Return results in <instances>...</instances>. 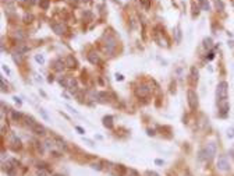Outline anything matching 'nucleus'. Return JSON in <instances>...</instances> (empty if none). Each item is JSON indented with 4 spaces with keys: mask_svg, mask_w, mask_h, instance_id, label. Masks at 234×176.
I'll return each instance as SVG.
<instances>
[{
    "mask_svg": "<svg viewBox=\"0 0 234 176\" xmlns=\"http://www.w3.org/2000/svg\"><path fill=\"white\" fill-rule=\"evenodd\" d=\"M0 83H1V91H6V90H7V87H6V83H4V80H3V77L0 78Z\"/></svg>",
    "mask_w": 234,
    "mask_h": 176,
    "instance_id": "obj_31",
    "label": "nucleus"
},
{
    "mask_svg": "<svg viewBox=\"0 0 234 176\" xmlns=\"http://www.w3.org/2000/svg\"><path fill=\"white\" fill-rule=\"evenodd\" d=\"M3 70H4V71L7 73V74H10V70L7 69V66H4V64H3Z\"/></svg>",
    "mask_w": 234,
    "mask_h": 176,
    "instance_id": "obj_39",
    "label": "nucleus"
},
{
    "mask_svg": "<svg viewBox=\"0 0 234 176\" xmlns=\"http://www.w3.org/2000/svg\"><path fill=\"white\" fill-rule=\"evenodd\" d=\"M112 173H113V176H124L127 173V169H126L124 165H114Z\"/></svg>",
    "mask_w": 234,
    "mask_h": 176,
    "instance_id": "obj_7",
    "label": "nucleus"
},
{
    "mask_svg": "<svg viewBox=\"0 0 234 176\" xmlns=\"http://www.w3.org/2000/svg\"><path fill=\"white\" fill-rule=\"evenodd\" d=\"M49 4H50V0H41V1H39V6H41V9H43V10H48Z\"/></svg>",
    "mask_w": 234,
    "mask_h": 176,
    "instance_id": "obj_19",
    "label": "nucleus"
},
{
    "mask_svg": "<svg viewBox=\"0 0 234 176\" xmlns=\"http://www.w3.org/2000/svg\"><path fill=\"white\" fill-rule=\"evenodd\" d=\"M233 158H234V154H233Z\"/></svg>",
    "mask_w": 234,
    "mask_h": 176,
    "instance_id": "obj_46",
    "label": "nucleus"
},
{
    "mask_svg": "<svg viewBox=\"0 0 234 176\" xmlns=\"http://www.w3.org/2000/svg\"><path fill=\"white\" fill-rule=\"evenodd\" d=\"M11 164H13L11 161H10V162H7V164H4L3 169H4V172L9 176H16V168H17V166H13Z\"/></svg>",
    "mask_w": 234,
    "mask_h": 176,
    "instance_id": "obj_11",
    "label": "nucleus"
},
{
    "mask_svg": "<svg viewBox=\"0 0 234 176\" xmlns=\"http://www.w3.org/2000/svg\"><path fill=\"white\" fill-rule=\"evenodd\" d=\"M218 169L219 171H223V172L230 171V164H229V161H227V158H226V155H219Z\"/></svg>",
    "mask_w": 234,
    "mask_h": 176,
    "instance_id": "obj_4",
    "label": "nucleus"
},
{
    "mask_svg": "<svg viewBox=\"0 0 234 176\" xmlns=\"http://www.w3.org/2000/svg\"><path fill=\"white\" fill-rule=\"evenodd\" d=\"M187 98H188V105H190V108H191L192 111L194 109H197L198 108V95L197 92L194 90H190L188 92H187Z\"/></svg>",
    "mask_w": 234,
    "mask_h": 176,
    "instance_id": "obj_3",
    "label": "nucleus"
},
{
    "mask_svg": "<svg viewBox=\"0 0 234 176\" xmlns=\"http://www.w3.org/2000/svg\"><path fill=\"white\" fill-rule=\"evenodd\" d=\"M41 115H42V116H43V119H45V120H49V116H48V113L45 112V111H43V109H41Z\"/></svg>",
    "mask_w": 234,
    "mask_h": 176,
    "instance_id": "obj_32",
    "label": "nucleus"
},
{
    "mask_svg": "<svg viewBox=\"0 0 234 176\" xmlns=\"http://www.w3.org/2000/svg\"><path fill=\"white\" fill-rule=\"evenodd\" d=\"M64 66H66V63H63L61 60H56L54 62V70H57V71H61L64 69Z\"/></svg>",
    "mask_w": 234,
    "mask_h": 176,
    "instance_id": "obj_16",
    "label": "nucleus"
},
{
    "mask_svg": "<svg viewBox=\"0 0 234 176\" xmlns=\"http://www.w3.org/2000/svg\"><path fill=\"white\" fill-rule=\"evenodd\" d=\"M91 166H92V169H96V171H102V169H103V168H102L101 162H93Z\"/></svg>",
    "mask_w": 234,
    "mask_h": 176,
    "instance_id": "obj_25",
    "label": "nucleus"
},
{
    "mask_svg": "<svg viewBox=\"0 0 234 176\" xmlns=\"http://www.w3.org/2000/svg\"><path fill=\"white\" fill-rule=\"evenodd\" d=\"M86 1H88V0H86Z\"/></svg>",
    "mask_w": 234,
    "mask_h": 176,
    "instance_id": "obj_47",
    "label": "nucleus"
},
{
    "mask_svg": "<svg viewBox=\"0 0 234 176\" xmlns=\"http://www.w3.org/2000/svg\"><path fill=\"white\" fill-rule=\"evenodd\" d=\"M53 176H64V175H61V173H54Z\"/></svg>",
    "mask_w": 234,
    "mask_h": 176,
    "instance_id": "obj_44",
    "label": "nucleus"
},
{
    "mask_svg": "<svg viewBox=\"0 0 234 176\" xmlns=\"http://www.w3.org/2000/svg\"><path fill=\"white\" fill-rule=\"evenodd\" d=\"M184 176H192V175L190 173V172H185V173H184Z\"/></svg>",
    "mask_w": 234,
    "mask_h": 176,
    "instance_id": "obj_43",
    "label": "nucleus"
},
{
    "mask_svg": "<svg viewBox=\"0 0 234 176\" xmlns=\"http://www.w3.org/2000/svg\"><path fill=\"white\" fill-rule=\"evenodd\" d=\"M60 83L68 90H75L77 88V80L74 77H66V80H60Z\"/></svg>",
    "mask_w": 234,
    "mask_h": 176,
    "instance_id": "obj_5",
    "label": "nucleus"
},
{
    "mask_svg": "<svg viewBox=\"0 0 234 176\" xmlns=\"http://www.w3.org/2000/svg\"><path fill=\"white\" fill-rule=\"evenodd\" d=\"M103 126L107 129H112L113 127V116H105L103 117Z\"/></svg>",
    "mask_w": 234,
    "mask_h": 176,
    "instance_id": "obj_15",
    "label": "nucleus"
},
{
    "mask_svg": "<svg viewBox=\"0 0 234 176\" xmlns=\"http://www.w3.org/2000/svg\"><path fill=\"white\" fill-rule=\"evenodd\" d=\"M35 60H36L38 63H43V62H45V59H43L42 55H36V56H35Z\"/></svg>",
    "mask_w": 234,
    "mask_h": 176,
    "instance_id": "obj_28",
    "label": "nucleus"
},
{
    "mask_svg": "<svg viewBox=\"0 0 234 176\" xmlns=\"http://www.w3.org/2000/svg\"><path fill=\"white\" fill-rule=\"evenodd\" d=\"M216 155V144L215 143H208L205 145V148H202L198 152V159L203 162V161H210L213 159V157Z\"/></svg>",
    "mask_w": 234,
    "mask_h": 176,
    "instance_id": "obj_1",
    "label": "nucleus"
},
{
    "mask_svg": "<svg viewBox=\"0 0 234 176\" xmlns=\"http://www.w3.org/2000/svg\"><path fill=\"white\" fill-rule=\"evenodd\" d=\"M141 3H142V6H144L145 9H149V7H151V1H149V0H141Z\"/></svg>",
    "mask_w": 234,
    "mask_h": 176,
    "instance_id": "obj_29",
    "label": "nucleus"
},
{
    "mask_svg": "<svg viewBox=\"0 0 234 176\" xmlns=\"http://www.w3.org/2000/svg\"><path fill=\"white\" fill-rule=\"evenodd\" d=\"M176 42L177 43L181 42V31H180V28L178 27H177V29H176Z\"/></svg>",
    "mask_w": 234,
    "mask_h": 176,
    "instance_id": "obj_24",
    "label": "nucleus"
},
{
    "mask_svg": "<svg viewBox=\"0 0 234 176\" xmlns=\"http://www.w3.org/2000/svg\"><path fill=\"white\" fill-rule=\"evenodd\" d=\"M203 46H205L206 49L212 48V39H210V38H206V39L203 41Z\"/></svg>",
    "mask_w": 234,
    "mask_h": 176,
    "instance_id": "obj_22",
    "label": "nucleus"
},
{
    "mask_svg": "<svg viewBox=\"0 0 234 176\" xmlns=\"http://www.w3.org/2000/svg\"><path fill=\"white\" fill-rule=\"evenodd\" d=\"M215 4H216V7H218V10H224V4L222 0H215Z\"/></svg>",
    "mask_w": 234,
    "mask_h": 176,
    "instance_id": "obj_23",
    "label": "nucleus"
},
{
    "mask_svg": "<svg viewBox=\"0 0 234 176\" xmlns=\"http://www.w3.org/2000/svg\"><path fill=\"white\" fill-rule=\"evenodd\" d=\"M155 164H156V165H163V161H162V159H156V161H155Z\"/></svg>",
    "mask_w": 234,
    "mask_h": 176,
    "instance_id": "obj_37",
    "label": "nucleus"
},
{
    "mask_svg": "<svg viewBox=\"0 0 234 176\" xmlns=\"http://www.w3.org/2000/svg\"><path fill=\"white\" fill-rule=\"evenodd\" d=\"M116 48V41L113 38H109V42H106V50L107 53H113V50Z\"/></svg>",
    "mask_w": 234,
    "mask_h": 176,
    "instance_id": "obj_14",
    "label": "nucleus"
},
{
    "mask_svg": "<svg viewBox=\"0 0 234 176\" xmlns=\"http://www.w3.org/2000/svg\"><path fill=\"white\" fill-rule=\"evenodd\" d=\"M219 105V115L222 117H226L227 116V112H229L230 109V105L227 101H222V102H218Z\"/></svg>",
    "mask_w": 234,
    "mask_h": 176,
    "instance_id": "obj_6",
    "label": "nucleus"
},
{
    "mask_svg": "<svg viewBox=\"0 0 234 176\" xmlns=\"http://www.w3.org/2000/svg\"><path fill=\"white\" fill-rule=\"evenodd\" d=\"M116 80L121 81V80H123V75H121V74H116Z\"/></svg>",
    "mask_w": 234,
    "mask_h": 176,
    "instance_id": "obj_41",
    "label": "nucleus"
},
{
    "mask_svg": "<svg viewBox=\"0 0 234 176\" xmlns=\"http://www.w3.org/2000/svg\"><path fill=\"white\" fill-rule=\"evenodd\" d=\"M127 176H139V173L135 169H130V171H127Z\"/></svg>",
    "mask_w": 234,
    "mask_h": 176,
    "instance_id": "obj_26",
    "label": "nucleus"
},
{
    "mask_svg": "<svg viewBox=\"0 0 234 176\" xmlns=\"http://www.w3.org/2000/svg\"><path fill=\"white\" fill-rule=\"evenodd\" d=\"M227 94H229V84H227L226 81L219 83L218 88H216V98H218V102L227 101Z\"/></svg>",
    "mask_w": 234,
    "mask_h": 176,
    "instance_id": "obj_2",
    "label": "nucleus"
},
{
    "mask_svg": "<svg viewBox=\"0 0 234 176\" xmlns=\"http://www.w3.org/2000/svg\"><path fill=\"white\" fill-rule=\"evenodd\" d=\"M16 37H17V38H21V39H22V38H24V35L21 34V31H18V32L16 34Z\"/></svg>",
    "mask_w": 234,
    "mask_h": 176,
    "instance_id": "obj_38",
    "label": "nucleus"
},
{
    "mask_svg": "<svg viewBox=\"0 0 234 176\" xmlns=\"http://www.w3.org/2000/svg\"><path fill=\"white\" fill-rule=\"evenodd\" d=\"M13 59H14V62H16V63L20 64L22 62V53H21V52H18V53L16 52V53L13 55Z\"/></svg>",
    "mask_w": 234,
    "mask_h": 176,
    "instance_id": "obj_18",
    "label": "nucleus"
},
{
    "mask_svg": "<svg viewBox=\"0 0 234 176\" xmlns=\"http://www.w3.org/2000/svg\"><path fill=\"white\" fill-rule=\"evenodd\" d=\"M199 1H201V3H202V1H203V0H199Z\"/></svg>",
    "mask_w": 234,
    "mask_h": 176,
    "instance_id": "obj_45",
    "label": "nucleus"
},
{
    "mask_svg": "<svg viewBox=\"0 0 234 176\" xmlns=\"http://www.w3.org/2000/svg\"><path fill=\"white\" fill-rule=\"evenodd\" d=\"M213 57H215V53H213V52H210V53H209V56H206V60H212Z\"/></svg>",
    "mask_w": 234,
    "mask_h": 176,
    "instance_id": "obj_34",
    "label": "nucleus"
},
{
    "mask_svg": "<svg viewBox=\"0 0 234 176\" xmlns=\"http://www.w3.org/2000/svg\"><path fill=\"white\" fill-rule=\"evenodd\" d=\"M11 116H13V119L14 120H20L22 117V113L21 112H17V111H11Z\"/></svg>",
    "mask_w": 234,
    "mask_h": 176,
    "instance_id": "obj_20",
    "label": "nucleus"
},
{
    "mask_svg": "<svg viewBox=\"0 0 234 176\" xmlns=\"http://www.w3.org/2000/svg\"><path fill=\"white\" fill-rule=\"evenodd\" d=\"M52 29H53L57 35H63V34H66V31H67V27L64 25L63 22H60V24H52Z\"/></svg>",
    "mask_w": 234,
    "mask_h": 176,
    "instance_id": "obj_8",
    "label": "nucleus"
},
{
    "mask_svg": "<svg viewBox=\"0 0 234 176\" xmlns=\"http://www.w3.org/2000/svg\"><path fill=\"white\" fill-rule=\"evenodd\" d=\"M227 136H229V137H233V136H234V129H230L229 133H227Z\"/></svg>",
    "mask_w": 234,
    "mask_h": 176,
    "instance_id": "obj_36",
    "label": "nucleus"
},
{
    "mask_svg": "<svg viewBox=\"0 0 234 176\" xmlns=\"http://www.w3.org/2000/svg\"><path fill=\"white\" fill-rule=\"evenodd\" d=\"M25 120H27V124L29 126V127H32V126L36 123V122H35V119H34L32 116H25Z\"/></svg>",
    "mask_w": 234,
    "mask_h": 176,
    "instance_id": "obj_21",
    "label": "nucleus"
},
{
    "mask_svg": "<svg viewBox=\"0 0 234 176\" xmlns=\"http://www.w3.org/2000/svg\"><path fill=\"white\" fill-rule=\"evenodd\" d=\"M201 4H202V9H203V10H206V11H208L209 9H210V6H209V3H208V0H203Z\"/></svg>",
    "mask_w": 234,
    "mask_h": 176,
    "instance_id": "obj_27",
    "label": "nucleus"
},
{
    "mask_svg": "<svg viewBox=\"0 0 234 176\" xmlns=\"http://www.w3.org/2000/svg\"><path fill=\"white\" fill-rule=\"evenodd\" d=\"M148 134H149V136H153L155 131H153V130H148Z\"/></svg>",
    "mask_w": 234,
    "mask_h": 176,
    "instance_id": "obj_42",
    "label": "nucleus"
},
{
    "mask_svg": "<svg viewBox=\"0 0 234 176\" xmlns=\"http://www.w3.org/2000/svg\"><path fill=\"white\" fill-rule=\"evenodd\" d=\"M13 99H14V101L17 102V103H21V99H20V98H18V96H14V98H13Z\"/></svg>",
    "mask_w": 234,
    "mask_h": 176,
    "instance_id": "obj_40",
    "label": "nucleus"
},
{
    "mask_svg": "<svg viewBox=\"0 0 234 176\" xmlns=\"http://www.w3.org/2000/svg\"><path fill=\"white\" fill-rule=\"evenodd\" d=\"M36 176H49V173L46 171H43V169H41V171L36 172Z\"/></svg>",
    "mask_w": 234,
    "mask_h": 176,
    "instance_id": "obj_30",
    "label": "nucleus"
},
{
    "mask_svg": "<svg viewBox=\"0 0 234 176\" xmlns=\"http://www.w3.org/2000/svg\"><path fill=\"white\" fill-rule=\"evenodd\" d=\"M31 130H32V131H34L35 134H38V136H43V134L46 133V129L43 127V126L41 124V123H38V122L35 123L34 126H32Z\"/></svg>",
    "mask_w": 234,
    "mask_h": 176,
    "instance_id": "obj_10",
    "label": "nucleus"
},
{
    "mask_svg": "<svg viewBox=\"0 0 234 176\" xmlns=\"http://www.w3.org/2000/svg\"><path fill=\"white\" fill-rule=\"evenodd\" d=\"M75 129H77V131H78V133H80V134H84V133H85V131H84V129H81L80 126H77V127H75Z\"/></svg>",
    "mask_w": 234,
    "mask_h": 176,
    "instance_id": "obj_35",
    "label": "nucleus"
},
{
    "mask_svg": "<svg viewBox=\"0 0 234 176\" xmlns=\"http://www.w3.org/2000/svg\"><path fill=\"white\" fill-rule=\"evenodd\" d=\"M191 78H192V83H194V84L198 81V70L195 69V67L191 69Z\"/></svg>",
    "mask_w": 234,
    "mask_h": 176,
    "instance_id": "obj_17",
    "label": "nucleus"
},
{
    "mask_svg": "<svg viewBox=\"0 0 234 176\" xmlns=\"http://www.w3.org/2000/svg\"><path fill=\"white\" fill-rule=\"evenodd\" d=\"M146 176H159L156 172H152V171H148L146 172Z\"/></svg>",
    "mask_w": 234,
    "mask_h": 176,
    "instance_id": "obj_33",
    "label": "nucleus"
},
{
    "mask_svg": "<svg viewBox=\"0 0 234 176\" xmlns=\"http://www.w3.org/2000/svg\"><path fill=\"white\" fill-rule=\"evenodd\" d=\"M64 63H66V66H67V67H70V69H74V67H77V60H75L73 56H67Z\"/></svg>",
    "mask_w": 234,
    "mask_h": 176,
    "instance_id": "obj_13",
    "label": "nucleus"
},
{
    "mask_svg": "<svg viewBox=\"0 0 234 176\" xmlns=\"http://www.w3.org/2000/svg\"><path fill=\"white\" fill-rule=\"evenodd\" d=\"M88 60H89L92 64H99V63H101V56L96 53V52L92 50V52L88 53Z\"/></svg>",
    "mask_w": 234,
    "mask_h": 176,
    "instance_id": "obj_12",
    "label": "nucleus"
},
{
    "mask_svg": "<svg viewBox=\"0 0 234 176\" xmlns=\"http://www.w3.org/2000/svg\"><path fill=\"white\" fill-rule=\"evenodd\" d=\"M149 92H151V90H149L146 85H141V87H138V88L135 90V94H137V96H141V98L148 96Z\"/></svg>",
    "mask_w": 234,
    "mask_h": 176,
    "instance_id": "obj_9",
    "label": "nucleus"
}]
</instances>
